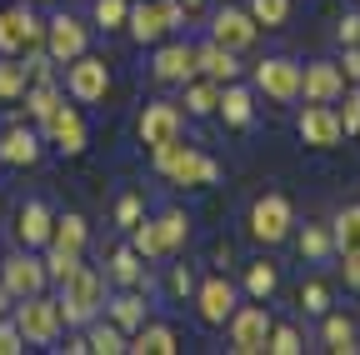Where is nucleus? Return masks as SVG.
Here are the masks:
<instances>
[{"label":"nucleus","mask_w":360,"mask_h":355,"mask_svg":"<svg viewBox=\"0 0 360 355\" xmlns=\"http://www.w3.org/2000/svg\"><path fill=\"white\" fill-rule=\"evenodd\" d=\"M60 321L65 325H90L101 316V305H105V280L96 271H85V265H75V276L60 280Z\"/></svg>","instance_id":"obj_1"},{"label":"nucleus","mask_w":360,"mask_h":355,"mask_svg":"<svg viewBox=\"0 0 360 355\" xmlns=\"http://www.w3.org/2000/svg\"><path fill=\"white\" fill-rule=\"evenodd\" d=\"M130 235H135V255L160 260V255H170V250L186 245L191 220H186V210H160L155 220H141V226H135Z\"/></svg>","instance_id":"obj_2"},{"label":"nucleus","mask_w":360,"mask_h":355,"mask_svg":"<svg viewBox=\"0 0 360 355\" xmlns=\"http://www.w3.org/2000/svg\"><path fill=\"white\" fill-rule=\"evenodd\" d=\"M155 170L170 175L175 186H215V175H220V165H215L210 155H200V150H191V146H180V141L155 146Z\"/></svg>","instance_id":"obj_3"},{"label":"nucleus","mask_w":360,"mask_h":355,"mask_svg":"<svg viewBox=\"0 0 360 355\" xmlns=\"http://www.w3.org/2000/svg\"><path fill=\"white\" fill-rule=\"evenodd\" d=\"M15 325H20L25 345H56V340H60V330H65L60 305H56L51 295H40V290L15 300Z\"/></svg>","instance_id":"obj_4"},{"label":"nucleus","mask_w":360,"mask_h":355,"mask_svg":"<svg viewBox=\"0 0 360 355\" xmlns=\"http://www.w3.org/2000/svg\"><path fill=\"white\" fill-rule=\"evenodd\" d=\"M180 25H186V6H180V0H141V6H130V15H125V30L141 40V46H155L160 35H170Z\"/></svg>","instance_id":"obj_5"},{"label":"nucleus","mask_w":360,"mask_h":355,"mask_svg":"<svg viewBox=\"0 0 360 355\" xmlns=\"http://www.w3.org/2000/svg\"><path fill=\"white\" fill-rule=\"evenodd\" d=\"M85 46H90V25H85L80 15L60 11V15H51V20H45V35H40V51L51 56L56 65H70L75 56H85Z\"/></svg>","instance_id":"obj_6"},{"label":"nucleus","mask_w":360,"mask_h":355,"mask_svg":"<svg viewBox=\"0 0 360 355\" xmlns=\"http://www.w3.org/2000/svg\"><path fill=\"white\" fill-rule=\"evenodd\" d=\"M290 226H295V210H290V200L285 195H260L255 205H250V235L260 240V245H281V240H290Z\"/></svg>","instance_id":"obj_7"},{"label":"nucleus","mask_w":360,"mask_h":355,"mask_svg":"<svg viewBox=\"0 0 360 355\" xmlns=\"http://www.w3.org/2000/svg\"><path fill=\"white\" fill-rule=\"evenodd\" d=\"M65 91H70V101H80V105L105 101V91H110V65H105L101 56H75L70 70H65Z\"/></svg>","instance_id":"obj_8"},{"label":"nucleus","mask_w":360,"mask_h":355,"mask_svg":"<svg viewBox=\"0 0 360 355\" xmlns=\"http://www.w3.org/2000/svg\"><path fill=\"white\" fill-rule=\"evenodd\" d=\"M45 25L35 20L30 6H6L0 11V56H20V51H35L40 46Z\"/></svg>","instance_id":"obj_9"},{"label":"nucleus","mask_w":360,"mask_h":355,"mask_svg":"<svg viewBox=\"0 0 360 355\" xmlns=\"http://www.w3.org/2000/svg\"><path fill=\"white\" fill-rule=\"evenodd\" d=\"M231 350L236 355H255V350H265V335H270V310L265 305H240V310H231Z\"/></svg>","instance_id":"obj_10"},{"label":"nucleus","mask_w":360,"mask_h":355,"mask_svg":"<svg viewBox=\"0 0 360 355\" xmlns=\"http://www.w3.org/2000/svg\"><path fill=\"white\" fill-rule=\"evenodd\" d=\"M295 130H300V141H305V146H315V150H330V146H340V136H345L335 105H326V101H310V105L300 110Z\"/></svg>","instance_id":"obj_11"},{"label":"nucleus","mask_w":360,"mask_h":355,"mask_svg":"<svg viewBox=\"0 0 360 355\" xmlns=\"http://www.w3.org/2000/svg\"><path fill=\"white\" fill-rule=\"evenodd\" d=\"M0 285L11 290V300L45 290V260H40V255H30V250L11 255V260H0Z\"/></svg>","instance_id":"obj_12"},{"label":"nucleus","mask_w":360,"mask_h":355,"mask_svg":"<svg viewBox=\"0 0 360 355\" xmlns=\"http://www.w3.org/2000/svg\"><path fill=\"white\" fill-rule=\"evenodd\" d=\"M255 85L270 101H300V65L285 60V56H270V60L255 65Z\"/></svg>","instance_id":"obj_13"},{"label":"nucleus","mask_w":360,"mask_h":355,"mask_svg":"<svg viewBox=\"0 0 360 355\" xmlns=\"http://www.w3.org/2000/svg\"><path fill=\"white\" fill-rule=\"evenodd\" d=\"M300 96L335 105V101L345 96V70H340L335 60H310V65H300Z\"/></svg>","instance_id":"obj_14"},{"label":"nucleus","mask_w":360,"mask_h":355,"mask_svg":"<svg viewBox=\"0 0 360 355\" xmlns=\"http://www.w3.org/2000/svg\"><path fill=\"white\" fill-rule=\"evenodd\" d=\"M191 295H195V310H200L205 325H225V321H231V310H236V285L225 280V276H205Z\"/></svg>","instance_id":"obj_15"},{"label":"nucleus","mask_w":360,"mask_h":355,"mask_svg":"<svg viewBox=\"0 0 360 355\" xmlns=\"http://www.w3.org/2000/svg\"><path fill=\"white\" fill-rule=\"evenodd\" d=\"M40 125H45V141H51V146H60L65 155H80V150H85V141H90V136H85V120H80V110H75V105H65V101H60L51 115H45Z\"/></svg>","instance_id":"obj_16"},{"label":"nucleus","mask_w":360,"mask_h":355,"mask_svg":"<svg viewBox=\"0 0 360 355\" xmlns=\"http://www.w3.org/2000/svg\"><path fill=\"white\" fill-rule=\"evenodd\" d=\"M255 35H260V25L250 20V11H236V6L215 11V20H210V40H215V46H225V51L255 46Z\"/></svg>","instance_id":"obj_17"},{"label":"nucleus","mask_w":360,"mask_h":355,"mask_svg":"<svg viewBox=\"0 0 360 355\" xmlns=\"http://www.w3.org/2000/svg\"><path fill=\"white\" fill-rule=\"evenodd\" d=\"M180 125H186V120H180V105H170V101H150V105L141 110V125H135V130H141V141L155 150V146L180 141Z\"/></svg>","instance_id":"obj_18"},{"label":"nucleus","mask_w":360,"mask_h":355,"mask_svg":"<svg viewBox=\"0 0 360 355\" xmlns=\"http://www.w3.org/2000/svg\"><path fill=\"white\" fill-rule=\"evenodd\" d=\"M51 226H56V215H51V205L45 200H25L20 210H15V240H20V250H40V245H51Z\"/></svg>","instance_id":"obj_19"},{"label":"nucleus","mask_w":360,"mask_h":355,"mask_svg":"<svg viewBox=\"0 0 360 355\" xmlns=\"http://www.w3.org/2000/svg\"><path fill=\"white\" fill-rule=\"evenodd\" d=\"M191 75H195V46H186V40H170V46L155 51V80L186 85Z\"/></svg>","instance_id":"obj_20"},{"label":"nucleus","mask_w":360,"mask_h":355,"mask_svg":"<svg viewBox=\"0 0 360 355\" xmlns=\"http://www.w3.org/2000/svg\"><path fill=\"white\" fill-rule=\"evenodd\" d=\"M0 160L6 165H35L40 160V136L25 125H11L6 136H0Z\"/></svg>","instance_id":"obj_21"},{"label":"nucleus","mask_w":360,"mask_h":355,"mask_svg":"<svg viewBox=\"0 0 360 355\" xmlns=\"http://www.w3.org/2000/svg\"><path fill=\"white\" fill-rule=\"evenodd\" d=\"M195 70H205V80H215V85H231V80L240 75V65H236V51L215 46V40L195 51Z\"/></svg>","instance_id":"obj_22"},{"label":"nucleus","mask_w":360,"mask_h":355,"mask_svg":"<svg viewBox=\"0 0 360 355\" xmlns=\"http://www.w3.org/2000/svg\"><path fill=\"white\" fill-rule=\"evenodd\" d=\"M110 321L130 335V330H141L146 325V300L135 295V285H120V295L110 300Z\"/></svg>","instance_id":"obj_23"},{"label":"nucleus","mask_w":360,"mask_h":355,"mask_svg":"<svg viewBox=\"0 0 360 355\" xmlns=\"http://www.w3.org/2000/svg\"><path fill=\"white\" fill-rule=\"evenodd\" d=\"M215 110L225 115V125H250V110H255V101H250V91L245 85H220V101H215Z\"/></svg>","instance_id":"obj_24"},{"label":"nucleus","mask_w":360,"mask_h":355,"mask_svg":"<svg viewBox=\"0 0 360 355\" xmlns=\"http://www.w3.org/2000/svg\"><path fill=\"white\" fill-rule=\"evenodd\" d=\"M110 280L115 285H141L146 280V255H135V245L110 250Z\"/></svg>","instance_id":"obj_25"},{"label":"nucleus","mask_w":360,"mask_h":355,"mask_svg":"<svg viewBox=\"0 0 360 355\" xmlns=\"http://www.w3.org/2000/svg\"><path fill=\"white\" fill-rule=\"evenodd\" d=\"M125 350H135V355H175V330L170 325H141V335H135Z\"/></svg>","instance_id":"obj_26"},{"label":"nucleus","mask_w":360,"mask_h":355,"mask_svg":"<svg viewBox=\"0 0 360 355\" xmlns=\"http://www.w3.org/2000/svg\"><path fill=\"white\" fill-rule=\"evenodd\" d=\"M321 340H326V350H335V355H345V350H360V345H355V321H350V316H330V310H326Z\"/></svg>","instance_id":"obj_27"},{"label":"nucleus","mask_w":360,"mask_h":355,"mask_svg":"<svg viewBox=\"0 0 360 355\" xmlns=\"http://www.w3.org/2000/svg\"><path fill=\"white\" fill-rule=\"evenodd\" d=\"M85 345L96 350V355H120L130 340H125V330H120L115 321H90V335H85Z\"/></svg>","instance_id":"obj_28"},{"label":"nucleus","mask_w":360,"mask_h":355,"mask_svg":"<svg viewBox=\"0 0 360 355\" xmlns=\"http://www.w3.org/2000/svg\"><path fill=\"white\" fill-rule=\"evenodd\" d=\"M330 245L335 250H360V205H345L330 226Z\"/></svg>","instance_id":"obj_29"},{"label":"nucleus","mask_w":360,"mask_h":355,"mask_svg":"<svg viewBox=\"0 0 360 355\" xmlns=\"http://www.w3.org/2000/svg\"><path fill=\"white\" fill-rule=\"evenodd\" d=\"M30 85V70L15 65V56H0V101H20Z\"/></svg>","instance_id":"obj_30"},{"label":"nucleus","mask_w":360,"mask_h":355,"mask_svg":"<svg viewBox=\"0 0 360 355\" xmlns=\"http://www.w3.org/2000/svg\"><path fill=\"white\" fill-rule=\"evenodd\" d=\"M215 101H220L215 80H186V110L191 115H215Z\"/></svg>","instance_id":"obj_31"},{"label":"nucleus","mask_w":360,"mask_h":355,"mask_svg":"<svg viewBox=\"0 0 360 355\" xmlns=\"http://www.w3.org/2000/svg\"><path fill=\"white\" fill-rule=\"evenodd\" d=\"M56 105H60V91H56L51 80H35V85H25V115L45 120V115H51Z\"/></svg>","instance_id":"obj_32"},{"label":"nucleus","mask_w":360,"mask_h":355,"mask_svg":"<svg viewBox=\"0 0 360 355\" xmlns=\"http://www.w3.org/2000/svg\"><path fill=\"white\" fill-rule=\"evenodd\" d=\"M51 245L80 255V245H85V220H80V215H60L56 226H51Z\"/></svg>","instance_id":"obj_33"},{"label":"nucleus","mask_w":360,"mask_h":355,"mask_svg":"<svg viewBox=\"0 0 360 355\" xmlns=\"http://www.w3.org/2000/svg\"><path fill=\"white\" fill-rule=\"evenodd\" d=\"M276 285H281V276H276V265H270V260H255L250 271H245V290H250L255 300H270V295H276Z\"/></svg>","instance_id":"obj_34"},{"label":"nucleus","mask_w":360,"mask_h":355,"mask_svg":"<svg viewBox=\"0 0 360 355\" xmlns=\"http://www.w3.org/2000/svg\"><path fill=\"white\" fill-rule=\"evenodd\" d=\"M250 20L265 25V30H276L290 20V0H250Z\"/></svg>","instance_id":"obj_35"},{"label":"nucleus","mask_w":360,"mask_h":355,"mask_svg":"<svg viewBox=\"0 0 360 355\" xmlns=\"http://www.w3.org/2000/svg\"><path fill=\"white\" fill-rule=\"evenodd\" d=\"M265 350H270V355H300V350H305V340H300V330H295V325H270Z\"/></svg>","instance_id":"obj_36"},{"label":"nucleus","mask_w":360,"mask_h":355,"mask_svg":"<svg viewBox=\"0 0 360 355\" xmlns=\"http://www.w3.org/2000/svg\"><path fill=\"white\" fill-rule=\"evenodd\" d=\"M75 265H80V255L75 250H60V245H51V255H45V280H70L75 276Z\"/></svg>","instance_id":"obj_37"},{"label":"nucleus","mask_w":360,"mask_h":355,"mask_svg":"<svg viewBox=\"0 0 360 355\" xmlns=\"http://www.w3.org/2000/svg\"><path fill=\"white\" fill-rule=\"evenodd\" d=\"M295 245H300V255H305V260H326V255H330V231L305 226V231L295 235Z\"/></svg>","instance_id":"obj_38"},{"label":"nucleus","mask_w":360,"mask_h":355,"mask_svg":"<svg viewBox=\"0 0 360 355\" xmlns=\"http://www.w3.org/2000/svg\"><path fill=\"white\" fill-rule=\"evenodd\" d=\"M130 15V0H96V25L101 30H120Z\"/></svg>","instance_id":"obj_39"},{"label":"nucleus","mask_w":360,"mask_h":355,"mask_svg":"<svg viewBox=\"0 0 360 355\" xmlns=\"http://www.w3.org/2000/svg\"><path fill=\"white\" fill-rule=\"evenodd\" d=\"M300 305L310 310V316H326V305H330V285H326V280H305V285H300Z\"/></svg>","instance_id":"obj_40"},{"label":"nucleus","mask_w":360,"mask_h":355,"mask_svg":"<svg viewBox=\"0 0 360 355\" xmlns=\"http://www.w3.org/2000/svg\"><path fill=\"white\" fill-rule=\"evenodd\" d=\"M345 105L335 110L340 115V130H345V136H360V91H350V96H340Z\"/></svg>","instance_id":"obj_41"},{"label":"nucleus","mask_w":360,"mask_h":355,"mask_svg":"<svg viewBox=\"0 0 360 355\" xmlns=\"http://www.w3.org/2000/svg\"><path fill=\"white\" fill-rule=\"evenodd\" d=\"M115 226H125V231L141 226V195H120L115 200Z\"/></svg>","instance_id":"obj_42"},{"label":"nucleus","mask_w":360,"mask_h":355,"mask_svg":"<svg viewBox=\"0 0 360 355\" xmlns=\"http://www.w3.org/2000/svg\"><path fill=\"white\" fill-rule=\"evenodd\" d=\"M20 350H25V335H20V325L0 316V355H20Z\"/></svg>","instance_id":"obj_43"},{"label":"nucleus","mask_w":360,"mask_h":355,"mask_svg":"<svg viewBox=\"0 0 360 355\" xmlns=\"http://www.w3.org/2000/svg\"><path fill=\"white\" fill-rule=\"evenodd\" d=\"M340 255H345V265H340L345 285H350V290H360V250H340Z\"/></svg>","instance_id":"obj_44"},{"label":"nucleus","mask_w":360,"mask_h":355,"mask_svg":"<svg viewBox=\"0 0 360 355\" xmlns=\"http://www.w3.org/2000/svg\"><path fill=\"white\" fill-rule=\"evenodd\" d=\"M170 290H175V295H191V290H195V276H191V265H175V276H170Z\"/></svg>","instance_id":"obj_45"},{"label":"nucleus","mask_w":360,"mask_h":355,"mask_svg":"<svg viewBox=\"0 0 360 355\" xmlns=\"http://www.w3.org/2000/svg\"><path fill=\"white\" fill-rule=\"evenodd\" d=\"M340 70H345V80H360V40H355V46H345V60H340Z\"/></svg>","instance_id":"obj_46"},{"label":"nucleus","mask_w":360,"mask_h":355,"mask_svg":"<svg viewBox=\"0 0 360 355\" xmlns=\"http://www.w3.org/2000/svg\"><path fill=\"white\" fill-rule=\"evenodd\" d=\"M335 35H340V46H355V40H360V15H345Z\"/></svg>","instance_id":"obj_47"},{"label":"nucleus","mask_w":360,"mask_h":355,"mask_svg":"<svg viewBox=\"0 0 360 355\" xmlns=\"http://www.w3.org/2000/svg\"><path fill=\"white\" fill-rule=\"evenodd\" d=\"M6 305H11V290H6V285H0V316H6Z\"/></svg>","instance_id":"obj_48"},{"label":"nucleus","mask_w":360,"mask_h":355,"mask_svg":"<svg viewBox=\"0 0 360 355\" xmlns=\"http://www.w3.org/2000/svg\"><path fill=\"white\" fill-rule=\"evenodd\" d=\"M180 6H186V11H195V6H200V0H180Z\"/></svg>","instance_id":"obj_49"}]
</instances>
